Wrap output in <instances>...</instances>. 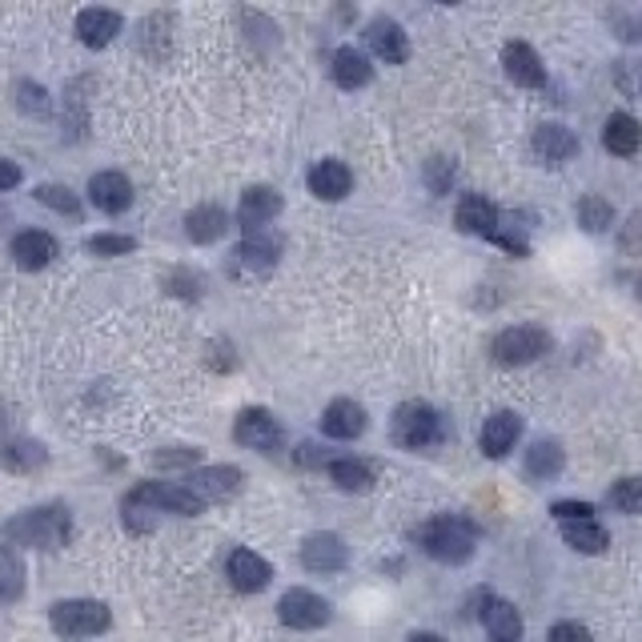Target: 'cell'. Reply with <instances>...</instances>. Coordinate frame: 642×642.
Masks as SVG:
<instances>
[{"instance_id": "cell-1", "label": "cell", "mask_w": 642, "mask_h": 642, "mask_svg": "<svg viewBox=\"0 0 642 642\" xmlns=\"http://www.w3.org/2000/svg\"><path fill=\"white\" fill-rule=\"evenodd\" d=\"M121 510L129 531L149 534L157 514H185V518H193V514H205V502L193 499L185 490V482H137L125 494Z\"/></svg>"}, {"instance_id": "cell-2", "label": "cell", "mask_w": 642, "mask_h": 642, "mask_svg": "<svg viewBox=\"0 0 642 642\" xmlns=\"http://www.w3.org/2000/svg\"><path fill=\"white\" fill-rule=\"evenodd\" d=\"M73 538V514L68 506H36L21 510L4 522V543L29 546V550H61Z\"/></svg>"}, {"instance_id": "cell-3", "label": "cell", "mask_w": 642, "mask_h": 642, "mask_svg": "<svg viewBox=\"0 0 642 642\" xmlns=\"http://www.w3.org/2000/svg\"><path fill=\"white\" fill-rule=\"evenodd\" d=\"M474 543L478 534L474 526L466 518H458V514H434L430 522H421L418 526V546L430 558H438V563H470L474 558Z\"/></svg>"}, {"instance_id": "cell-4", "label": "cell", "mask_w": 642, "mask_h": 642, "mask_svg": "<svg viewBox=\"0 0 642 642\" xmlns=\"http://www.w3.org/2000/svg\"><path fill=\"white\" fill-rule=\"evenodd\" d=\"M49 627L61 639H97L113 627V610L97 598H65L49 607Z\"/></svg>"}, {"instance_id": "cell-5", "label": "cell", "mask_w": 642, "mask_h": 642, "mask_svg": "<svg viewBox=\"0 0 642 642\" xmlns=\"http://www.w3.org/2000/svg\"><path fill=\"white\" fill-rule=\"evenodd\" d=\"M389 438L402 446V450H426L442 438V418L434 406L426 402H402L394 418H389Z\"/></svg>"}, {"instance_id": "cell-6", "label": "cell", "mask_w": 642, "mask_h": 642, "mask_svg": "<svg viewBox=\"0 0 642 642\" xmlns=\"http://www.w3.org/2000/svg\"><path fill=\"white\" fill-rule=\"evenodd\" d=\"M546 350H550V333L543 325H510L490 345V354H494L499 366H531Z\"/></svg>"}, {"instance_id": "cell-7", "label": "cell", "mask_w": 642, "mask_h": 642, "mask_svg": "<svg viewBox=\"0 0 642 642\" xmlns=\"http://www.w3.org/2000/svg\"><path fill=\"white\" fill-rule=\"evenodd\" d=\"M277 619L286 622L289 631H321L330 622V602L306 587H293L277 602Z\"/></svg>"}, {"instance_id": "cell-8", "label": "cell", "mask_w": 642, "mask_h": 642, "mask_svg": "<svg viewBox=\"0 0 642 642\" xmlns=\"http://www.w3.org/2000/svg\"><path fill=\"white\" fill-rule=\"evenodd\" d=\"M245 474L237 466H197L193 474L185 478V490L197 502L213 506V502H229L233 494H242Z\"/></svg>"}, {"instance_id": "cell-9", "label": "cell", "mask_w": 642, "mask_h": 642, "mask_svg": "<svg viewBox=\"0 0 642 642\" xmlns=\"http://www.w3.org/2000/svg\"><path fill=\"white\" fill-rule=\"evenodd\" d=\"M281 438H286V434H281V421L269 410H261V406H249V410H242L237 421H233V442L245 446V450L269 454V450L281 446Z\"/></svg>"}, {"instance_id": "cell-10", "label": "cell", "mask_w": 642, "mask_h": 642, "mask_svg": "<svg viewBox=\"0 0 642 642\" xmlns=\"http://www.w3.org/2000/svg\"><path fill=\"white\" fill-rule=\"evenodd\" d=\"M345 563H350V546L338 534L318 531L301 543V566L310 575H338V570H345Z\"/></svg>"}, {"instance_id": "cell-11", "label": "cell", "mask_w": 642, "mask_h": 642, "mask_svg": "<svg viewBox=\"0 0 642 642\" xmlns=\"http://www.w3.org/2000/svg\"><path fill=\"white\" fill-rule=\"evenodd\" d=\"M225 575H229L233 590L257 595V590H266L269 582H274V566H269L257 550H249V546H237V550L229 554V563H225Z\"/></svg>"}, {"instance_id": "cell-12", "label": "cell", "mask_w": 642, "mask_h": 642, "mask_svg": "<svg viewBox=\"0 0 642 642\" xmlns=\"http://www.w3.org/2000/svg\"><path fill=\"white\" fill-rule=\"evenodd\" d=\"M281 249H286V237H281V233L269 225V229L245 233V242L237 245L233 261H237V266H245V269H254V274H269V269L277 266Z\"/></svg>"}, {"instance_id": "cell-13", "label": "cell", "mask_w": 642, "mask_h": 642, "mask_svg": "<svg viewBox=\"0 0 642 642\" xmlns=\"http://www.w3.org/2000/svg\"><path fill=\"white\" fill-rule=\"evenodd\" d=\"M277 213H281V193L274 185H254L245 189L242 201H237V225L245 233L254 229H269L277 222Z\"/></svg>"}, {"instance_id": "cell-14", "label": "cell", "mask_w": 642, "mask_h": 642, "mask_svg": "<svg viewBox=\"0 0 642 642\" xmlns=\"http://www.w3.org/2000/svg\"><path fill=\"white\" fill-rule=\"evenodd\" d=\"M502 68H506V77L514 81V85H522V89H543L546 85L543 56L534 53V45H526V41H510V45L502 49Z\"/></svg>"}, {"instance_id": "cell-15", "label": "cell", "mask_w": 642, "mask_h": 642, "mask_svg": "<svg viewBox=\"0 0 642 642\" xmlns=\"http://www.w3.org/2000/svg\"><path fill=\"white\" fill-rule=\"evenodd\" d=\"M56 254H61V245H56V237L45 229H21L12 237V261L21 269H29V274L53 266Z\"/></svg>"}, {"instance_id": "cell-16", "label": "cell", "mask_w": 642, "mask_h": 642, "mask_svg": "<svg viewBox=\"0 0 642 642\" xmlns=\"http://www.w3.org/2000/svg\"><path fill=\"white\" fill-rule=\"evenodd\" d=\"M89 201L100 213H125L133 205V181L117 173V169H105V173H93L89 178Z\"/></svg>"}, {"instance_id": "cell-17", "label": "cell", "mask_w": 642, "mask_h": 642, "mask_svg": "<svg viewBox=\"0 0 642 642\" xmlns=\"http://www.w3.org/2000/svg\"><path fill=\"white\" fill-rule=\"evenodd\" d=\"M522 438V418L510 410H499L490 414L486 421H482V434H478V446H482V454L486 458H506L514 446H518Z\"/></svg>"}, {"instance_id": "cell-18", "label": "cell", "mask_w": 642, "mask_h": 642, "mask_svg": "<svg viewBox=\"0 0 642 642\" xmlns=\"http://www.w3.org/2000/svg\"><path fill=\"white\" fill-rule=\"evenodd\" d=\"M125 29L117 9H81L77 12V41L85 49H109Z\"/></svg>"}, {"instance_id": "cell-19", "label": "cell", "mask_w": 642, "mask_h": 642, "mask_svg": "<svg viewBox=\"0 0 642 642\" xmlns=\"http://www.w3.org/2000/svg\"><path fill=\"white\" fill-rule=\"evenodd\" d=\"M310 193L318 201H345L354 193V173H350L345 161L325 157V161H318V165L310 169Z\"/></svg>"}, {"instance_id": "cell-20", "label": "cell", "mask_w": 642, "mask_h": 642, "mask_svg": "<svg viewBox=\"0 0 642 642\" xmlns=\"http://www.w3.org/2000/svg\"><path fill=\"white\" fill-rule=\"evenodd\" d=\"M366 426H370L366 410L350 398H338L321 410V434H325V438H338V442H350L357 434H366Z\"/></svg>"}, {"instance_id": "cell-21", "label": "cell", "mask_w": 642, "mask_h": 642, "mask_svg": "<svg viewBox=\"0 0 642 642\" xmlns=\"http://www.w3.org/2000/svg\"><path fill=\"white\" fill-rule=\"evenodd\" d=\"M499 222H502L499 205H494L490 197H482V193H466V197L458 201L454 225L462 233H474V237H494Z\"/></svg>"}, {"instance_id": "cell-22", "label": "cell", "mask_w": 642, "mask_h": 642, "mask_svg": "<svg viewBox=\"0 0 642 642\" xmlns=\"http://www.w3.org/2000/svg\"><path fill=\"white\" fill-rule=\"evenodd\" d=\"M531 149L543 165H566V161H575V153H578V137L570 133L566 125H538Z\"/></svg>"}, {"instance_id": "cell-23", "label": "cell", "mask_w": 642, "mask_h": 642, "mask_svg": "<svg viewBox=\"0 0 642 642\" xmlns=\"http://www.w3.org/2000/svg\"><path fill=\"white\" fill-rule=\"evenodd\" d=\"M366 41H370V49L386 61V65H406V61H410V36H406L402 24L386 21V17H377V21L370 24Z\"/></svg>"}, {"instance_id": "cell-24", "label": "cell", "mask_w": 642, "mask_h": 642, "mask_svg": "<svg viewBox=\"0 0 642 642\" xmlns=\"http://www.w3.org/2000/svg\"><path fill=\"white\" fill-rule=\"evenodd\" d=\"M49 466V450L45 442L36 438H12V442H0V470L9 474H36Z\"/></svg>"}, {"instance_id": "cell-25", "label": "cell", "mask_w": 642, "mask_h": 642, "mask_svg": "<svg viewBox=\"0 0 642 642\" xmlns=\"http://www.w3.org/2000/svg\"><path fill=\"white\" fill-rule=\"evenodd\" d=\"M229 233V213L222 205H197L185 213V237L193 245H213Z\"/></svg>"}, {"instance_id": "cell-26", "label": "cell", "mask_w": 642, "mask_h": 642, "mask_svg": "<svg viewBox=\"0 0 642 642\" xmlns=\"http://www.w3.org/2000/svg\"><path fill=\"white\" fill-rule=\"evenodd\" d=\"M602 145L610 157H634L642 149V125L631 113H610L602 125Z\"/></svg>"}, {"instance_id": "cell-27", "label": "cell", "mask_w": 642, "mask_h": 642, "mask_svg": "<svg viewBox=\"0 0 642 642\" xmlns=\"http://www.w3.org/2000/svg\"><path fill=\"white\" fill-rule=\"evenodd\" d=\"M330 77L342 85V89H362V85H370L374 81V65H370V56L362 53V49H338L330 61Z\"/></svg>"}, {"instance_id": "cell-28", "label": "cell", "mask_w": 642, "mask_h": 642, "mask_svg": "<svg viewBox=\"0 0 642 642\" xmlns=\"http://www.w3.org/2000/svg\"><path fill=\"white\" fill-rule=\"evenodd\" d=\"M482 627L494 642H518L522 639V614L506 598H486L482 602Z\"/></svg>"}, {"instance_id": "cell-29", "label": "cell", "mask_w": 642, "mask_h": 642, "mask_svg": "<svg viewBox=\"0 0 642 642\" xmlns=\"http://www.w3.org/2000/svg\"><path fill=\"white\" fill-rule=\"evenodd\" d=\"M24 587H29V570L17 546L0 543V602H21Z\"/></svg>"}, {"instance_id": "cell-30", "label": "cell", "mask_w": 642, "mask_h": 642, "mask_svg": "<svg viewBox=\"0 0 642 642\" xmlns=\"http://www.w3.org/2000/svg\"><path fill=\"white\" fill-rule=\"evenodd\" d=\"M563 543L578 554H602L610 546V531L598 526L595 518L590 522H563Z\"/></svg>"}, {"instance_id": "cell-31", "label": "cell", "mask_w": 642, "mask_h": 642, "mask_svg": "<svg viewBox=\"0 0 642 642\" xmlns=\"http://www.w3.org/2000/svg\"><path fill=\"white\" fill-rule=\"evenodd\" d=\"M330 482H338L350 494H366V490H374V466H366L362 458H333Z\"/></svg>"}, {"instance_id": "cell-32", "label": "cell", "mask_w": 642, "mask_h": 642, "mask_svg": "<svg viewBox=\"0 0 642 642\" xmlns=\"http://www.w3.org/2000/svg\"><path fill=\"white\" fill-rule=\"evenodd\" d=\"M578 225L587 233H607L610 222H614V210H610L607 197H595V193H587V197L578 201Z\"/></svg>"}, {"instance_id": "cell-33", "label": "cell", "mask_w": 642, "mask_h": 642, "mask_svg": "<svg viewBox=\"0 0 642 642\" xmlns=\"http://www.w3.org/2000/svg\"><path fill=\"white\" fill-rule=\"evenodd\" d=\"M563 470V450L554 442H534L526 450V474L531 478H554Z\"/></svg>"}, {"instance_id": "cell-34", "label": "cell", "mask_w": 642, "mask_h": 642, "mask_svg": "<svg viewBox=\"0 0 642 642\" xmlns=\"http://www.w3.org/2000/svg\"><path fill=\"white\" fill-rule=\"evenodd\" d=\"M33 197L41 201V205H49L53 213H61V217H73V222L81 217V201L68 185H36Z\"/></svg>"}, {"instance_id": "cell-35", "label": "cell", "mask_w": 642, "mask_h": 642, "mask_svg": "<svg viewBox=\"0 0 642 642\" xmlns=\"http://www.w3.org/2000/svg\"><path fill=\"white\" fill-rule=\"evenodd\" d=\"M85 249L97 257H125L137 249V237H129V233H93L89 242H85Z\"/></svg>"}, {"instance_id": "cell-36", "label": "cell", "mask_w": 642, "mask_h": 642, "mask_svg": "<svg viewBox=\"0 0 642 642\" xmlns=\"http://www.w3.org/2000/svg\"><path fill=\"white\" fill-rule=\"evenodd\" d=\"M610 506L622 510V514H642V478H619L610 486Z\"/></svg>"}, {"instance_id": "cell-37", "label": "cell", "mask_w": 642, "mask_h": 642, "mask_svg": "<svg viewBox=\"0 0 642 642\" xmlns=\"http://www.w3.org/2000/svg\"><path fill=\"white\" fill-rule=\"evenodd\" d=\"M201 462V450L197 446H173V450H157L153 454V466H161V470H197Z\"/></svg>"}, {"instance_id": "cell-38", "label": "cell", "mask_w": 642, "mask_h": 642, "mask_svg": "<svg viewBox=\"0 0 642 642\" xmlns=\"http://www.w3.org/2000/svg\"><path fill=\"white\" fill-rule=\"evenodd\" d=\"M426 185L434 193H450V185H454V161L450 157H430L426 161Z\"/></svg>"}, {"instance_id": "cell-39", "label": "cell", "mask_w": 642, "mask_h": 642, "mask_svg": "<svg viewBox=\"0 0 642 642\" xmlns=\"http://www.w3.org/2000/svg\"><path fill=\"white\" fill-rule=\"evenodd\" d=\"M619 249L627 257H642V210H634L631 217H627V225H622V233H619Z\"/></svg>"}, {"instance_id": "cell-40", "label": "cell", "mask_w": 642, "mask_h": 642, "mask_svg": "<svg viewBox=\"0 0 642 642\" xmlns=\"http://www.w3.org/2000/svg\"><path fill=\"white\" fill-rule=\"evenodd\" d=\"M550 514L558 522H590L595 518V506L590 502H554Z\"/></svg>"}, {"instance_id": "cell-41", "label": "cell", "mask_w": 642, "mask_h": 642, "mask_svg": "<svg viewBox=\"0 0 642 642\" xmlns=\"http://www.w3.org/2000/svg\"><path fill=\"white\" fill-rule=\"evenodd\" d=\"M546 642H590V631L587 627H578V622H554Z\"/></svg>"}, {"instance_id": "cell-42", "label": "cell", "mask_w": 642, "mask_h": 642, "mask_svg": "<svg viewBox=\"0 0 642 642\" xmlns=\"http://www.w3.org/2000/svg\"><path fill=\"white\" fill-rule=\"evenodd\" d=\"M21 109H36L41 117L49 113V93L41 89V85H29V81H21Z\"/></svg>"}, {"instance_id": "cell-43", "label": "cell", "mask_w": 642, "mask_h": 642, "mask_svg": "<svg viewBox=\"0 0 642 642\" xmlns=\"http://www.w3.org/2000/svg\"><path fill=\"white\" fill-rule=\"evenodd\" d=\"M24 181V169L17 161H0V193H9Z\"/></svg>"}, {"instance_id": "cell-44", "label": "cell", "mask_w": 642, "mask_h": 642, "mask_svg": "<svg viewBox=\"0 0 642 642\" xmlns=\"http://www.w3.org/2000/svg\"><path fill=\"white\" fill-rule=\"evenodd\" d=\"M410 642H446V639H442V634H414Z\"/></svg>"}, {"instance_id": "cell-45", "label": "cell", "mask_w": 642, "mask_h": 642, "mask_svg": "<svg viewBox=\"0 0 642 642\" xmlns=\"http://www.w3.org/2000/svg\"><path fill=\"white\" fill-rule=\"evenodd\" d=\"M639 298H642V277H639Z\"/></svg>"}]
</instances>
